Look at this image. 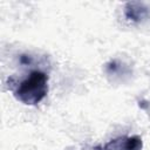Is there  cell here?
<instances>
[{
  "mask_svg": "<svg viewBox=\"0 0 150 150\" xmlns=\"http://www.w3.org/2000/svg\"><path fill=\"white\" fill-rule=\"evenodd\" d=\"M48 93V75L40 70L32 71L14 91L16 100L27 105H35L41 102Z\"/></svg>",
  "mask_w": 150,
  "mask_h": 150,
  "instance_id": "6da1fadb",
  "label": "cell"
},
{
  "mask_svg": "<svg viewBox=\"0 0 150 150\" xmlns=\"http://www.w3.org/2000/svg\"><path fill=\"white\" fill-rule=\"evenodd\" d=\"M142 138L135 135L114 138L102 146H95V150H142Z\"/></svg>",
  "mask_w": 150,
  "mask_h": 150,
  "instance_id": "7a4b0ae2",
  "label": "cell"
},
{
  "mask_svg": "<svg viewBox=\"0 0 150 150\" xmlns=\"http://www.w3.org/2000/svg\"><path fill=\"white\" fill-rule=\"evenodd\" d=\"M124 14H125L127 19H129L131 21H135V22H139L149 15V8L143 2L130 1V2L125 4Z\"/></svg>",
  "mask_w": 150,
  "mask_h": 150,
  "instance_id": "3957f363",
  "label": "cell"
}]
</instances>
